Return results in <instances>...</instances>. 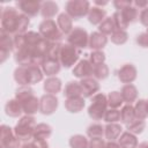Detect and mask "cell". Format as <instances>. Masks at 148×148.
I'll use <instances>...</instances> for the list:
<instances>
[{"label": "cell", "instance_id": "obj_49", "mask_svg": "<svg viewBox=\"0 0 148 148\" xmlns=\"http://www.w3.org/2000/svg\"><path fill=\"white\" fill-rule=\"evenodd\" d=\"M133 3H134V6H135V8L139 7V8L143 9V8L148 7V1H146V0H136V1H134Z\"/></svg>", "mask_w": 148, "mask_h": 148}, {"label": "cell", "instance_id": "obj_4", "mask_svg": "<svg viewBox=\"0 0 148 148\" xmlns=\"http://www.w3.org/2000/svg\"><path fill=\"white\" fill-rule=\"evenodd\" d=\"M108 110V97L102 94L97 92L91 97V103L88 108V114L92 120H101L104 118L105 111Z\"/></svg>", "mask_w": 148, "mask_h": 148}, {"label": "cell", "instance_id": "obj_38", "mask_svg": "<svg viewBox=\"0 0 148 148\" xmlns=\"http://www.w3.org/2000/svg\"><path fill=\"white\" fill-rule=\"evenodd\" d=\"M127 38H128V35L126 30H121V29H116L111 35V42L117 45L125 44L127 42Z\"/></svg>", "mask_w": 148, "mask_h": 148}, {"label": "cell", "instance_id": "obj_11", "mask_svg": "<svg viewBox=\"0 0 148 148\" xmlns=\"http://www.w3.org/2000/svg\"><path fill=\"white\" fill-rule=\"evenodd\" d=\"M58 108V98L56 95L45 94L39 98V111L43 114H52Z\"/></svg>", "mask_w": 148, "mask_h": 148}, {"label": "cell", "instance_id": "obj_18", "mask_svg": "<svg viewBox=\"0 0 148 148\" xmlns=\"http://www.w3.org/2000/svg\"><path fill=\"white\" fill-rule=\"evenodd\" d=\"M20 103L22 104L23 112L25 114H28V116H32L37 111H39V98H37L35 95L29 96L28 98L23 99Z\"/></svg>", "mask_w": 148, "mask_h": 148}, {"label": "cell", "instance_id": "obj_40", "mask_svg": "<svg viewBox=\"0 0 148 148\" xmlns=\"http://www.w3.org/2000/svg\"><path fill=\"white\" fill-rule=\"evenodd\" d=\"M34 95V90L29 87V86H21L16 92H15V98L18 101V102H22L23 99L28 98L29 96Z\"/></svg>", "mask_w": 148, "mask_h": 148}, {"label": "cell", "instance_id": "obj_52", "mask_svg": "<svg viewBox=\"0 0 148 148\" xmlns=\"http://www.w3.org/2000/svg\"><path fill=\"white\" fill-rule=\"evenodd\" d=\"M139 148H148V142H141L139 145Z\"/></svg>", "mask_w": 148, "mask_h": 148}, {"label": "cell", "instance_id": "obj_50", "mask_svg": "<svg viewBox=\"0 0 148 148\" xmlns=\"http://www.w3.org/2000/svg\"><path fill=\"white\" fill-rule=\"evenodd\" d=\"M105 148H120V146L114 141H109V142H106Z\"/></svg>", "mask_w": 148, "mask_h": 148}, {"label": "cell", "instance_id": "obj_42", "mask_svg": "<svg viewBox=\"0 0 148 148\" xmlns=\"http://www.w3.org/2000/svg\"><path fill=\"white\" fill-rule=\"evenodd\" d=\"M89 61L92 64V66L95 65H99L103 64L105 61V54L103 51H92L89 56Z\"/></svg>", "mask_w": 148, "mask_h": 148}, {"label": "cell", "instance_id": "obj_43", "mask_svg": "<svg viewBox=\"0 0 148 148\" xmlns=\"http://www.w3.org/2000/svg\"><path fill=\"white\" fill-rule=\"evenodd\" d=\"M112 18H113V22H114V24H116V28H117V29L126 30V29H127V27L130 25V24L124 20V17L121 16L120 12H118V10L112 15Z\"/></svg>", "mask_w": 148, "mask_h": 148}, {"label": "cell", "instance_id": "obj_25", "mask_svg": "<svg viewBox=\"0 0 148 148\" xmlns=\"http://www.w3.org/2000/svg\"><path fill=\"white\" fill-rule=\"evenodd\" d=\"M105 16H106V12L103 8L94 6L90 8V10L88 13V21L91 24H98L99 25L105 20Z\"/></svg>", "mask_w": 148, "mask_h": 148}, {"label": "cell", "instance_id": "obj_41", "mask_svg": "<svg viewBox=\"0 0 148 148\" xmlns=\"http://www.w3.org/2000/svg\"><path fill=\"white\" fill-rule=\"evenodd\" d=\"M108 124H111V123H117L120 120V111L117 110V109H108L105 111V114H104V118H103Z\"/></svg>", "mask_w": 148, "mask_h": 148}, {"label": "cell", "instance_id": "obj_7", "mask_svg": "<svg viewBox=\"0 0 148 148\" xmlns=\"http://www.w3.org/2000/svg\"><path fill=\"white\" fill-rule=\"evenodd\" d=\"M80 53H81V50L75 49L69 44H62L60 54H59V61L61 66L65 68H71L72 66L76 65L79 62Z\"/></svg>", "mask_w": 148, "mask_h": 148}, {"label": "cell", "instance_id": "obj_13", "mask_svg": "<svg viewBox=\"0 0 148 148\" xmlns=\"http://www.w3.org/2000/svg\"><path fill=\"white\" fill-rule=\"evenodd\" d=\"M92 69H94V66L88 59H81L74 66L72 73L74 76H76L79 79H84V77L92 76Z\"/></svg>", "mask_w": 148, "mask_h": 148}, {"label": "cell", "instance_id": "obj_5", "mask_svg": "<svg viewBox=\"0 0 148 148\" xmlns=\"http://www.w3.org/2000/svg\"><path fill=\"white\" fill-rule=\"evenodd\" d=\"M38 32L47 42H59L60 43V40L64 37V34L60 31L58 24H56V22L52 18L42 21L39 24Z\"/></svg>", "mask_w": 148, "mask_h": 148}, {"label": "cell", "instance_id": "obj_35", "mask_svg": "<svg viewBox=\"0 0 148 148\" xmlns=\"http://www.w3.org/2000/svg\"><path fill=\"white\" fill-rule=\"evenodd\" d=\"M92 76L96 80H104L109 76V67L105 62L99 64V65H95L94 69H92Z\"/></svg>", "mask_w": 148, "mask_h": 148}, {"label": "cell", "instance_id": "obj_51", "mask_svg": "<svg viewBox=\"0 0 148 148\" xmlns=\"http://www.w3.org/2000/svg\"><path fill=\"white\" fill-rule=\"evenodd\" d=\"M95 3H96L97 6H104V5H106V3H108V1H98V0H96V1H95Z\"/></svg>", "mask_w": 148, "mask_h": 148}, {"label": "cell", "instance_id": "obj_1", "mask_svg": "<svg viewBox=\"0 0 148 148\" xmlns=\"http://www.w3.org/2000/svg\"><path fill=\"white\" fill-rule=\"evenodd\" d=\"M43 71L39 66L36 65H27V66H17L14 71V80L20 86H30L38 83L43 80Z\"/></svg>", "mask_w": 148, "mask_h": 148}, {"label": "cell", "instance_id": "obj_34", "mask_svg": "<svg viewBox=\"0 0 148 148\" xmlns=\"http://www.w3.org/2000/svg\"><path fill=\"white\" fill-rule=\"evenodd\" d=\"M116 24L113 22L112 17H105V20L98 25V31L102 32L103 35H112V32L116 30Z\"/></svg>", "mask_w": 148, "mask_h": 148}, {"label": "cell", "instance_id": "obj_37", "mask_svg": "<svg viewBox=\"0 0 148 148\" xmlns=\"http://www.w3.org/2000/svg\"><path fill=\"white\" fill-rule=\"evenodd\" d=\"M87 134H88V136L90 139H92V138H102L103 134H104V126L98 124V123H94V124L88 126Z\"/></svg>", "mask_w": 148, "mask_h": 148}, {"label": "cell", "instance_id": "obj_54", "mask_svg": "<svg viewBox=\"0 0 148 148\" xmlns=\"http://www.w3.org/2000/svg\"><path fill=\"white\" fill-rule=\"evenodd\" d=\"M146 32H147V34H148V28H147V31H146Z\"/></svg>", "mask_w": 148, "mask_h": 148}, {"label": "cell", "instance_id": "obj_33", "mask_svg": "<svg viewBox=\"0 0 148 148\" xmlns=\"http://www.w3.org/2000/svg\"><path fill=\"white\" fill-rule=\"evenodd\" d=\"M71 148H89L88 139L82 134H75L69 139Z\"/></svg>", "mask_w": 148, "mask_h": 148}, {"label": "cell", "instance_id": "obj_32", "mask_svg": "<svg viewBox=\"0 0 148 148\" xmlns=\"http://www.w3.org/2000/svg\"><path fill=\"white\" fill-rule=\"evenodd\" d=\"M134 112H135V118L140 120H145L148 117V105L146 99H139L136 101L134 105Z\"/></svg>", "mask_w": 148, "mask_h": 148}, {"label": "cell", "instance_id": "obj_16", "mask_svg": "<svg viewBox=\"0 0 148 148\" xmlns=\"http://www.w3.org/2000/svg\"><path fill=\"white\" fill-rule=\"evenodd\" d=\"M40 68L43 71V73L45 75L50 76H56V74H58L60 72L61 68V64L58 59H53V58H46L43 64L40 65Z\"/></svg>", "mask_w": 148, "mask_h": 148}, {"label": "cell", "instance_id": "obj_45", "mask_svg": "<svg viewBox=\"0 0 148 148\" xmlns=\"http://www.w3.org/2000/svg\"><path fill=\"white\" fill-rule=\"evenodd\" d=\"M136 43L141 47H148V34L147 32H142V34L138 35L136 36Z\"/></svg>", "mask_w": 148, "mask_h": 148}, {"label": "cell", "instance_id": "obj_22", "mask_svg": "<svg viewBox=\"0 0 148 148\" xmlns=\"http://www.w3.org/2000/svg\"><path fill=\"white\" fill-rule=\"evenodd\" d=\"M84 97H74V98H66L65 101V109L71 113H77L84 108Z\"/></svg>", "mask_w": 148, "mask_h": 148}, {"label": "cell", "instance_id": "obj_31", "mask_svg": "<svg viewBox=\"0 0 148 148\" xmlns=\"http://www.w3.org/2000/svg\"><path fill=\"white\" fill-rule=\"evenodd\" d=\"M118 12H120L121 16L124 17V20H125L128 24L135 22V21L138 20V17H139L138 8L133 7L132 5H131V6H127V7L123 8V9H120V10H118Z\"/></svg>", "mask_w": 148, "mask_h": 148}, {"label": "cell", "instance_id": "obj_8", "mask_svg": "<svg viewBox=\"0 0 148 148\" xmlns=\"http://www.w3.org/2000/svg\"><path fill=\"white\" fill-rule=\"evenodd\" d=\"M67 44L74 46L75 49L82 50L88 47L89 44V35L87 32V30H84L81 27H76L74 28L71 34L67 37Z\"/></svg>", "mask_w": 148, "mask_h": 148}, {"label": "cell", "instance_id": "obj_27", "mask_svg": "<svg viewBox=\"0 0 148 148\" xmlns=\"http://www.w3.org/2000/svg\"><path fill=\"white\" fill-rule=\"evenodd\" d=\"M5 112L7 116L9 117H20L21 113L23 112V109H22V104L16 99V98H13V99H9L6 105H5Z\"/></svg>", "mask_w": 148, "mask_h": 148}, {"label": "cell", "instance_id": "obj_39", "mask_svg": "<svg viewBox=\"0 0 148 148\" xmlns=\"http://www.w3.org/2000/svg\"><path fill=\"white\" fill-rule=\"evenodd\" d=\"M127 126V130L128 132L133 133V134H140L143 132L145 127H146V123L145 120H140V119H135L133 123H131L130 125H126Z\"/></svg>", "mask_w": 148, "mask_h": 148}, {"label": "cell", "instance_id": "obj_15", "mask_svg": "<svg viewBox=\"0 0 148 148\" xmlns=\"http://www.w3.org/2000/svg\"><path fill=\"white\" fill-rule=\"evenodd\" d=\"M136 74H138V71L135 66L132 64H125L118 69V79L120 80V82L125 84L132 83L136 79Z\"/></svg>", "mask_w": 148, "mask_h": 148}, {"label": "cell", "instance_id": "obj_53", "mask_svg": "<svg viewBox=\"0 0 148 148\" xmlns=\"http://www.w3.org/2000/svg\"><path fill=\"white\" fill-rule=\"evenodd\" d=\"M21 148H31V147H30V143H24Z\"/></svg>", "mask_w": 148, "mask_h": 148}, {"label": "cell", "instance_id": "obj_47", "mask_svg": "<svg viewBox=\"0 0 148 148\" xmlns=\"http://www.w3.org/2000/svg\"><path fill=\"white\" fill-rule=\"evenodd\" d=\"M131 5H133V1H131V0H116V1H113V6L117 8V10H120L127 6H131Z\"/></svg>", "mask_w": 148, "mask_h": 148}, {"label": "cell", "instance_id": "obj_44", "mask_svg": "<svg viewBox=\"0 0 148 148\" xmlns=\"http://www.w3.org/2000/svg\"><path fill=\"white\" fill-rule=\"evenodd\" d=\"M106 142L102 138H92L89 141V148H105Z\"/></svg>", "mask_w": 148, "mask_h": 148}, {"label": "cell", "instance_id": "obj_24", "mask_svg": "<svg viewBox=\"0 0 148 148\" xmlns=\"http://www.w3.org/2000/svg\"><path fill=\"white\" fill-rule=\"evenodd\" d=\"M51 134H52V127L49 124L40 123L36 125L32 139L34 140H46L50 138Z\"/></svg>", "mask_w": 148, "mask_h": 148}, {"label": "cell", "instance_id": "obj_12", "mask_svg": "<svg viewBox=\"0 0 148 148\" xmlns=\"http://www.w3.org/2000/svg\"><path fill=\"white\" fill-rule=\"evenodd\" d=\"M18 9L22 14L29 16H36L42 8V2L39 0H20L16 2Z\"/></svg>", "mask_w": 148, "mask_h": 148}, {"label": "cell", "instance_id": "obj_2", "mask_svg": "<svg viewBox=\"0 0 148 148\" xmlns=\"http://www.w3.org/2000/svg\"><path fill=\"white\" fill-rule=\"evenodd\" d=\"M36 127V121L32 116H23L20 118L17 121L15 128H14V134L16 138H18L21 141L27 142L30 139H32L34 131Z\"/></svg>", "mask_w": 148, "mask_h": 148}, {"label": "cell", "instance_id": "obj_48", "mask_svg": "<svg viewBox=\"0 0 148 148\" xmlns=\"http://www.w3.org/2000/svg\"><path fill=\"white\" fill-rule=\"evenodd\" d=\"M31 148H49V143L46 140H32L30 142Z\"/></svg>", "mask_w": 148, "mask_h": 148}, {"label": "cell", "instance_id": "obj_20", "mask_svg": "<svg viewBox=\"0 0 148 148\" xmlns=\"http://www.w3.org/2000/svg\"><path fill=\"white\" fill-rule=\"evenodd\" d=\"M43 88L47 94L57 95L61 90V80L57 76H50L44 81Z\"/></svg>", "mask_w": 148, "mask_h": 148}, {"label": "cell", "instance_id": "obj_9", "mask_svg": "<svg viewBox=\"0 0 148 148\" xmlns=\"http://www.w3.org/2000/svg\"><path fill=\"white\" fill-rule=\"evenodd\" d=\"M0 141L1 148H21V140L15 136L14 131L7 126L1 125L0 127Z\"/></svg>", "mask_w": 148, "mask_h": 148}, {"label": "cell", "instance_id": "obj_28", "mask_svg": "<svg viewBox=\"0 0 148 148\" xmlns=\"http://www.w3.org/2000/svg\"><path fill=\"white\" fill-rule=\"evenodd\" d=\"M59 8L58 5L54 1H44L42 2V8H40V14L45 20H50L53 16H56V14L58 13Z\"/></svg>", "mask_w": 148, "mask_h": 148}, {"label": "cell", "instance_id": "obj_14", "mask_svg": "<svg viewBox=\"0 0 148 148\" xmlns=\"http://www.w3.org/2000/svg\"><path fill=\"white\" fill-rule=\"evenodd\" d=\"M80 84H81V88H82V96L86 97V98L92 97L99 90V83L92 76L81 79Z\"/></svg>", "mask_w": 148, "mask_h": 148}, {"label": "cell", "instance_id": "obj_30", "mask_svg": "<svg viewBox=\"0 0 148 148\" xmlns=\"http://www.w3.org/2000/svg\"><path fill=\"white\" fill-rule=\"evenodd\" d=\"M135 112H134V106L132 104H126L121 108L120 110V120L121 123L130 125L135 120Z\"/></svg>", "mask_w": 148, "mask_h": 148}, {"label": "cell", "instance_id": "obj_29", "mask_svg": "<svg viewBox=\"0 0 148 148\" xmlns=\"http://www.w3.org/2000/svg\"><path fill=\"white\" fill-rule=\"evenodd\" d=\"M121 126L117 123H111L108 124L104 127V135L109 141H114L116 139L119 138V135H121Z\"/></svg>", "mask_w": 148, "mask_h": 148}, {"label": "cell", "instance_id": "obj_3", "mask_svg": "<svg viewBox=\"0 0 148 148\" xmlns=\"http://www.w3.org/2000/svg\"><path fill=\"white\" fill-rule=\"evenodd\" d=\"M20 14L14 7H5L1 12V30L9 35H16Z\"/></svg>", "mask_w": 148, "mask_h": 148}, {"label": "cell", "instance_id": "obj_10", "mask_svg": "<svg viewBox=\"0 0 148 148\" xmlns=\"http://www.w3.org/2000/svg\"><path fill=\"white\" fill-rule=\"evenodd\" d=\"M14 50V38L6 31H0V62H5L9 53Z\"/></svg>", "mask_w": 148, "mask_h": 148}, {"label": "cell", "instance_id": "obj_26", "mask_svg": "<svg viewBox=\"0 0 148 148\" xmlns=\"http://www.w3.org/2000/svg\"><path fill=\"white\" fill-rule=\"evenodd\" d=\"M118 145L120 148H136L138 147V139L135 134L131 132H124L121 133L120 138L118 139Z\"/></svg>", "mask_w": 148, "mask_h": 148}, {"label": "cell", "instance_id": "obj_6", "mask_svg": "<svg viewBox=\"0 0 148 148\" xmlns=\"http://www.w3.org/2000/svg\"><path fill=\"white\" fill-rule=\"evenodd\" d=\"M66 14H68L72 20H79L88 15L90 10V3L87 0H69L65 5Z\"/></svg>", "mask_w": 148, "mask_h": 148}, {"label": "cell", "instance_id": "obj_46", "mask_svg": "<svg viewBox=\"0 0 148 148\" xmlns=\"http://www.w3.org/2000/svg\"><path fill=\"white\" fill-rule=\"evenodd\" d=\"M139 21L141 22L142 25L148 28V7L141 9V12L139 14Z\"/></svg>", "mask_w": 148, "mask_h": 148}, {"label": "cell", "instance_id": "obj_19", "mask_svg": "<svg viewBox=\"0 0 148 148\" xmlns=\"http://www.w3.org/2000/svg\"><path fill=\"white\" fill-rule=\"evenodd\" d=\"M120 94H121L123 101L125 103H127V104H132L138 98V89L132 83L124 84L121 87V89H120Z\"/></svg>", "mask_w": 148, "mask_h": 148}, {"label": "cell", "instance_id": "obj_55", "mask_svg": "<svg viewBox=\"0 0 148 148\" xmlns=\"http://www.w3.org/2000/svg\"><path fill=\"white\" fill-rule=\"evenodd\" d=\"M147 105H148V101H147Z\"/></svg>", "mask_w": 148, "mask_h": 148}, {"label": "cell", "instance_id": "obj_23", "mask_svg": "<svg viewBox=\"0 0 148 148\" xmlns=\"http://www.w3.org/2000/svg\"><path fill=\"white\" fill-rule=\"evenodd\" d=\"M57 24H58V27H59V29L62 34H68L69 35L71 31L74 29L73 28V20L66 13H61V14L58 15Z\"/></svg>", "mask_w": 148, "mask_h": 148}, {"label": "cell", "instance_id": "obj_36", "mask_svg": "<svg viewBox=\"0 0 148 148\" xmlns=\"http://www.w3.org/2000/svg\"><path fill=\"white\" fill-rule=\"evenodd\" d=\"M124 103L121 94L119 91H111L108 95V105L111 109H118L121 106V104Z\"/></svg>", "mask_w": 148, "mask_h": 148}, {"label": "cell", "instance_id": "obj_21", "mask_svg": "<svg viewBox=\"0 0 148 148\" xmlns=\"http://www.w3.org/2000/svg\"><path fill=\"white\" fill-rule=\"evenodd\" d=\"M64 96L66 98H74V97H83L82 96V88L80 82L77 81H69L64 89Z\"/></svg>", "mask_w": 148, "mask_h": 148}, {"label": "cell", "instance_id": "obj_17", "mask_svg": "<svg viewBox=\"0 0 148 148\" xmlns=\"http://www.w3.org/2000/svg\"><path fill=\"white\" fill-rule=\"evenodd\" d=\"M108 43V37L103 35L99 31L91 32L89 36V44L88 47H90L94 51H101Z\"/></svg>", "mask_w": 148, "mask_h": 148}]
</instances>
